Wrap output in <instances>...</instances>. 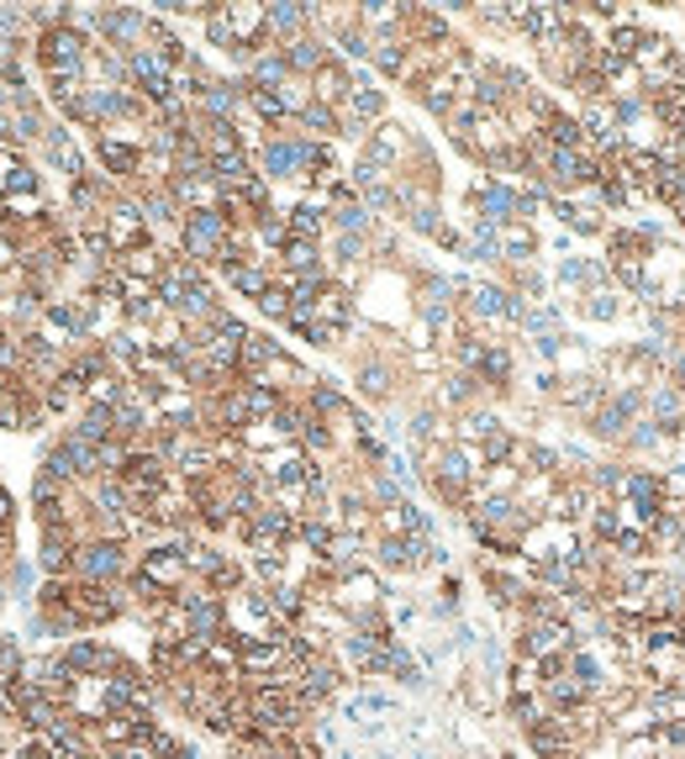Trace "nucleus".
<instances>
[{
	"instance_id": "20e7f679",
	"label": "nucleus",
	"mask_w": 685,
	"mask_h": 759,
	"mask_svg": "<svg viewBox=\"0 0 685 759\" xmlns=\"http://www.w3.org/2000/svg\"><path fill=\"white\" fill-rule=\"evenodd\" d=\"M470 306H475V317H491V322H517L522 317V306L511 301L507 290H496V285H475Z\"/></svg>"
},
{
	"instance_id": "f03ea898",
	"label": "nucleus",
	"mask_w": 685,
	"mask_h": 759,
	"mask_svg": "<svg viewBox=\"0 0 685 759\" xmlns=\"http://www.w3.org/2000/svg\"><path fill=\"white\" fill-rule=\"evenodd\" d=\"M74 570H80L90 585H111V580L127 570V554H121L117 538H90V544L74 554Z\"/></svg>"
},
{
	"instance_id": "4468645a",
	"label": "nucleus",
	"mask_w": 685,
	"mask_h": 759,
	"mask_svg": "<svg viewBox=\"0 0 685 759\" xmlns=\"http://www.w3.org/2000/svg\"><path fill=\"white\" fill-rule=\"evenodd\" d=\"M291 227H296L300 238H311V233L322 227V206H317V201H300V206H296V222H291Z\"/></svg>"
},
{
	"instance_id": "39448f33",
	"label": "nucleus",
	"mask_w": 685,
	"mask_h": 759,
	"mask_svg": "<svg viewBox=\"0 0 685 759\" xmlns=\"http://www.w3.org/2000/svg\"><path fill=\"white\" fill-rule=\"evenodd\" d=\"M106 238H111V244H121V248H132L138 238H143V216L132 212V206H117V212H111V222H106Z\"/></svg>"
},
{
	"instance_id": "f8f14e48",
	"label": "nucleus",
	"mask_w": 685,
	"mask_h": 759,
	"mask_svg": "<svg viewBox=\"0 0 685 759\" xmlns=\"http://www.w3.org/2000/svg\"><path fill=\"white\" fill-rule=\"evenodd\" d=\"M285 253H291L285 264H291V270H300L306 280H311V270H317V248L306 244V238H291V248H285Z\"/></svg>"
},
{
	"instance_id": "0eeeda50",
	"label": "nucleus",
	"mask_w": 685,
	"mask_h": 759,
	"mask_svg": "<svg viewBox=\"0 0 685 759\" xmlns=\"http://www.w3.org/2000/svg\"><path fill=\"white\" fill-rule=\"evenodd\" d=\"M343 95H349V74H343L338 63H322V69H317V100L332 106V100H343Z\"/></svg>"
},
{
	"instance_id": "f3484780",
	"label": "nucleus",
	"mask_w": 685,
	"mask_h": 759,
	"mask_svg": "<svg viewBox=\"0 0 685 759\" xmlns=\"http://www.w3.org/2000/svg\"><path fill=\"white\" fill-rule=\"evenodd\" d=\"M300 117H306V127H322V132H338V117H332V111L322 106V100H311V106H306Z\"/></svg>"
},
{
	"instance_id": "a211bd4d",
	"label": "nucleus",
	"mask_w": 685,
	"mask_h": 759,
	"mask_svg": "<svg viewBox=\"0 0 685 759\" xmlns=\"http://www.w3.org/2000/svg\"><path fill=\"white\" fill-rule=\"evenodd\" d=\"M412 227H417V233H438V212H433V206H417V212H412Z\"/></svg>"
},
{
	"instance_id": "f257e3e1",
	"label": "nucleus",
	"mask_w": 685,
	"mask_h": 759,
	"mask_svg": "<svg viewBox=\"0 0 685 759\" xmlns=\"http://www.w3.org/2000/svg\"><path fill=\"white\" fill-rule=\"evenodd\" d=\"M185 248L196 259H222L227 253V216L201 206V212H185Z\"/></svg>"
},
{
	"instance_id": "9d476101",
	"label": "nucleus",
	"mask_w": 685,
	"mask_h": 759,
	"mask_svg": "<svg viewBox=\"0 0 685 759\" xmlns=\"http://www.w3.org/2000/svg\"><path fill=\"white\" fill-rule=\"evenodd\" d=\"M533 248H538V238L528 233V227H522V222H511L507 233H501V253H507V259H517V264H522Z\"/></svg>"
},
{
	"instance_id": "ddd939ff",
	"label": "nucleus",
	"mask_w": 685,
	"mask_h": 759,
	"mask_svg": "<svg viewBox=\"0 0 685 759\" xmlns=\"http://www.w3.org/2000/svg\"><path fill=\"white\" fill-rule=\"evenodd\" d=\"M559 280H565V285H597V280H601V270H591L586 259H565V270H559Z\"/></svg>"
},
{
	"instance_id": "9b49d317",
	"label": "nucleus",
	"mask_w": 685,
	"mask_h": 759,
	"mask_svg": "<svg viewBox=\"0 0 685 759\" xmlns=\"http://www.w3.org/2000/svg\"><path fill=\"white\" fill-rule=\"evenodd\" d=\"M597 322H617L627 306H623V296H612V290H591V306H586Z\"/></svg>"
},
{
	"instance_id": "7ed1b4c3",
	"label": "nucleus",
	"mask_w": 685,
	"mask_h": 759,
	"mask_svg": "<svg viewBox=\"0 0 685 759\" xmlns=\"http://www.w3.org/2000/svg\"><path fill=\"white\" fill-rule=\"evenodd\" d=\"M43 59H48L54 74H80V69H85V43H80L69 27H59V32L43 37Z\"/></svg>"
},
{
	"instance_id": "6ab92c4d",
	"label": "nucleus",
	"mask_w": 685,
	"mask_h": 759,
	"mask_svg": "<svg viewBox=\"0 0 685 759\" xmlns=\"http://www.w3.org/2000/svg\"><path fill=\"white\" fill-rule=\"evenodd\" d=\"M5 517H11V496L0 490V522H5Z\"/></svg>"
},
{
	"instance_id": "6e6552de",
	"label": "nucleus",
	"mask_w": 685,
	"mask_h": 759,
	"mask_svg": "<svg viewBox=\"0 0 685 759\" xmlns=\"http://www.w3.org/2000/svg\"><path fill=\"white\" fill-rule=\"evenodd\" d=\"M300 27H306V11H300V5H274V11H269V32H280V37L296 43Z\"/></svg>"
},
{
	"instance_id": "dca6fc26",
	"label": "nucleus",
	"mask_w": 685,
	"mask_h": 759,
	"mask_svg": "<svg viewBox=\"0 0 685 759\" xmlns=\"http://www.w3.org/2000/svg\"><path fill=\"white\" fill-rule=\"evenodd\" d=\"M380 111H386L380 91H354V117H364V122H369V117H380Z\"/></svg>"
},
{
	"instance_id": "423d86ee",
	"label": "nucleus",
	"mask_w": 685,
	"mask_h": 759,
	"mask_svg": "<svg viewBox=\"0 0 685 759\" xmlns=\"http://www.w3.org/2000/svg\"><path fill=\"white\" fill-rule=\"evenodd\" d=\"M654 423H659V432H681V427H685L681 391H654Z\"/></svg>"
},
{
	"instance_id": "1a4fd4ad",
	"label": "nucleus",
	"mask_w": 685,
	"mask_h": 759,
	"mask_svg": "<svg viewBox=\"0 0 685 759\" xmlns=\"http://www.w3.org/2000/svg\"><path fill=\"white\" fill-rule=\"evenodd\" d=\"M285 63H291V69H322V43H317V37H296V43H291V54H285Z\"/></svg>"
},
{
	"instance_id": "2eb2a0df",
	"label": "nucleus",
	"mask_w": 685,
	"mask_h": 759,
	"mask_svg": "<svg viewBox=\"0 0 685 759\" xmlns=\"http://www.w3.org/2000/svg\"><path fill=\"white\" fill-rule=\"evenodd\" d=\"M259 306H264V317H291L296 306H291V296L280 290V285H269L264 296H259Z\"/></svg>"
}]
</instances>
